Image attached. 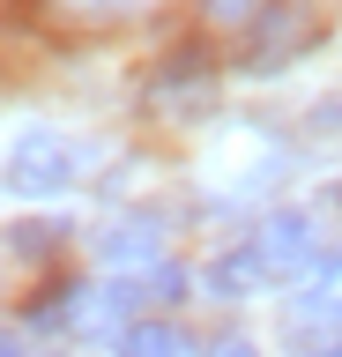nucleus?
Returning <instances> with one entry per match:
<instances>
[{
  "mask_svg": "<svg viewBox=\"0 0 342 357\" xmlns=\"http://www.w3.org/2000/svg\"><path fill=\"white\" fill-rule=\"evenodd\" d=\"M52 15L68 22V30H104V22L134 15V0H52Z\"/></svg>",
  "mask_w": 342,
  "mask_h": 357,
  "instance_id": "6",
  "label": "nucleus"
},
{
  "mask_svg": "<svg viewBox=\"0 0 342 357\" xmlns=\"http://www.w3.org/2000/svg\"><path fill=\"white\" fill-rule=\"evenodd\" d=\"M208 357H261V350H253L246 335H224V342H208Z\"/></svg>",
  "mask_w": 342,
  "mask_h": 357,
  "instance_id": "11",
  "label": "nucleus"
},
{
  "mask_svg": "<svg viewBox=\"0 0 342 357\" xmlns=\"http://www.w3.org/2000/svg\"><path fill=\"white\" fill-rule=\"evenodd\" d=\"M68 178H75V142L68 134H23L8 149V186H23V194H60Z\"/></svg>",
  "mask_w": 342,
  "mask_h": 357,
  "instance_id": "1",
  "label": "nucleus"
},
{
  "mask_svg": "<svg viewBox=\"0 0 342 357\" xmlns=\"http://www.w3.org/2000/svg\"><path fill=\"white\" fill-rule=\"evenodd\" d=\"M52 245H60V223H15V231H8V253H15V261H45Z\"/></svg>",
  "mask_w": 342,
  "mask_h": 357,
  "instance_id": "7",
  "label": "nucleus"
},
{
  "mask_svg": "<svg viewBox=\"0 0 342 357\" xmlns=\"http://www.w3.org/2000/svg\"><path fill=\"white\" fill-rule=\"evenodd\" d=\"M201 15L216 30H253V22L268 15V0H201Z\"/></svg>",
  "mask_w": 342,
  "mask_h": 357,
  "instance_id": "8",
  "label": "nucleus"
},
{
  "mask_svg": "<svg viewBox=\"0 0 342 357\" xmlns=\"http://www.w3.org/2000/svg\"><path fill=\"white\" fill-rule=\"evenodd\" d=\"M104 261H157V223L149 216H134V223H112V231H104Z\"/></svg>",
  "mask_w": 342,
  "mask_h": 357,
  "instance_id": "5",
  "label": "nucleus"
},
{
  "mask_svg": "<svg viewBox=\"0 0 342 357\" xmlns=\"http://www.w3.org/2000/svg\"><path fill=\"white\" fill-rule=\"evenodd\" d=\"M0 357H15V350H8V335H0Z\"/></svg>",
  "mask_w": 342,
  "mask_h": 357,
  "instance_id": "12",
  "label": "nucleus"
},
{
  "mask_svg": "<svg viewBox=\"0 0 342 357\" xmlns=\"http://www.w3.org/2000/svg\"><path fill=\"white\" fill-rule=\"evenodd\" d=\"M313 30H320V22L305 15V8H275V0H268V15L253 22V67H283L297 45H313Z\"/></svg>",
  "mask_w": 342,
  "mask_h": 357,
  "instance_id": "3",
  "label": "nucleus"
},
{
  "mask_svg": "<svg viewBox=\"0 0 342 357\" xmlns=\"http://www.w3.org/2000/svg\"><path fill=\"white\" fill-rule=\"evenodd\" d=\"M119 357H194V350L171 320H134V328H119Z\"/></svg>",
  "mask_w": 342,
  "mask_h": 357,
  "instance_id": "4",
  "label": "nucleus"
},
{
  "mask_svg": "<svg viewBox=\"0 0 342 357\" xmlns=\"http://www.w3.org/2000/svg\"><path fill=\"white\" fill-rule=\"evenodd\" d=\"M313 320L327 335H342V261L327 268V275H320V298H313Z\"/></svg>",
  "mask_w": 342,
  "mask_h": 357,
  "instance_id": "9",
  "label": "nucleus"
},
{
  "mask_svg": "<svg viewBox=\"0 0 342 357\" xmlns=\"http://www.w3.org/2000/svg\"><path fill=\"white\" fill-rule=\"evenodd\" d=\"M208 283H216V290H224V298H231V290L261 283V268H253V253H231V261H216V275H208Z\"/></svg>",
  "mask_w": 342,
  "mask_h": 357,
  "instance_id": "10",
  "label": "nucleus"
},
{
  "mask_svg": "<svg viewBox=\"0 0 342 357\" xmlns=\"http://www.w3.org/2000/svg\"><path fill=\"white\" fill-rule=\"evenodd\" d=\"M246 253H253L261 275H305V268H313V223L297 216V208H283V216L261 223V238H253Z\"/></svg>",
  "mask_w": 342,
  "mask_h": 357,
  "instance_id": "2",
  "label": "nucleus"
}]
</instances>
